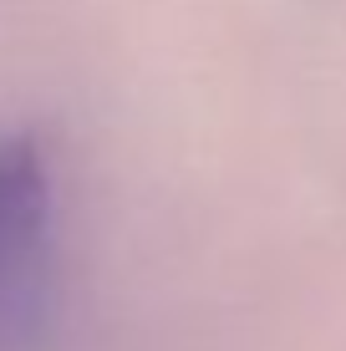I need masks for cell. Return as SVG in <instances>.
<instances>
[{
	"instance_id": "1",
	"label": "cell",
	"mask_w": 346,
	"mask_h": 351,
	"mask_svg": "<svg viewBox=\"0 0 346 351\" xmlns=\"http://www.w3.org/2000/svg\"><path fill=\"white\" fill-rule=\"evenodd\" d=\"M51 326V173L31 138H0V351Z\"/></svg>"
}]
</instances>
